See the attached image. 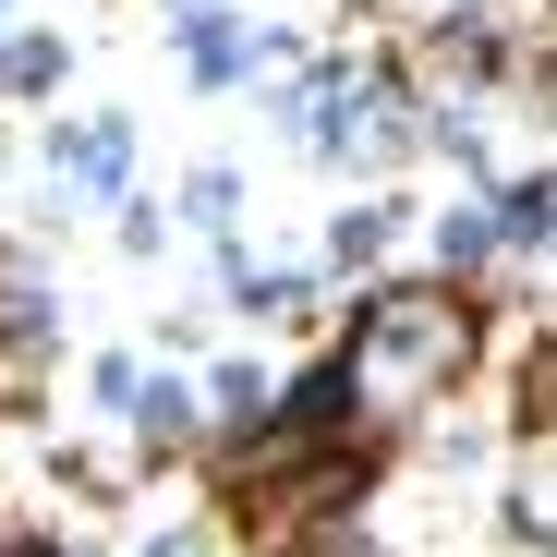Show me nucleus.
Returning <instances> with one entry per match:
<instances>
[{"label":"nucleus","mask_w":557,"mask_h":557,"mask_svg":"<svg viewBox=\"0 0 557 557\" xmlns=\"http://www.w3.org/2000/svg\"><path fill=\"white\" fill-rule=\"evenodd\" d=\"M170 13H195V0H170Z\"/></svg>","instance_id":"obj_11"},{"label":"nucleus","mask_w":557,"mask_h":557,"mask_svg":"<svg viewBox=\"0 0 557 557\" xmlns=\"http://www.w3.org/2000/svg\"><path fill=\"white\" fill-rule=\"evenodd\" d=\"M0 339H13V327H0Z\"/></svg>","instance_id":"obj_13"},{"label":"nucleus","mask_w":557,"mask_h":557,"mask_svg":"<svg viewBox=\"0 0 557 557\" xmlns=\"http://www.w3.org/2000/svg\"><path fill=\"white\" fill-rule=\"evenodd\" d=\"M497 219L485 207H436V278H497Z\"/></svg>","instance_id":"obj_6"},{"label":"nucleus","mask_w":557,"mask_h":557,"mask_svg":"<svg viewBox=\"0 0 557 557\" xmlns=\"http://www.w3.org/2000/svg\"><path fill=\"white\" fill-rule=\"evenodd\" d=\"M61 73H73L61 37H13V25H0V98H49Z\"/></svg>","instance_id":"obj_7"},{"label":"nucleus","mask_w":557,"mask_h":557,"mask_svg":"<svg viewBox=\"0 0 557 557\" xmlns=\"http://www.w3.org/2000/svg\"><path fill=\"white\" fill-rule=\"evenodd\" d=\"M0 25H13V0H0Z\"/></svg>","instance_id":"obj_12"},{"label":"nucleus","mask_w":557,"mask_h":557,"mask_svg":"<svg viewBox=\"0 0 557 557\" xmlns=\"http://www.w3.org/2000/svg\"><path fill=\"white\" fill-rule=\"evenodd\" d=\"M485 376V304L473 278H376L351 304V339H339V400L363 436L388 424H424L436 400H460Z\"/></svg>","instance_id":"obj_1"},{"label":"nucleus","mask_w":557,"mask_h":557,"mask_svg":"<svg viewBox=\"0 0 557 557\" xmlns=\"http://www.w3.org/2000/svg\"><path fill=\"white\" fill-rule=\"evenodd\" d=\"M497 521H509V533H521V545L545 557V533H557V521H545V436L521 448V473H509V497H497Z\"/></svg>","instance_id":"obj_9"},{"label":"nucleus","mask_w":557,"mask_h":557,"mask_svg":"<svg viewBox=\"0 0 557 557\" xmlns=\"http://www.w3.org/2000/svg\"><path fill=\"white\" fill-rule=\"evenodd\" d=\"M545 207H557V195H545V158L497 170V182H485V219H497V255H521V267H533V255H545Z\"/></svg>","instance_id":"obj_5"},{"label":"nucleus","mask_w":557,"mask_h":557,"mask_svg":"<svg viewBox=\"0 0 557 557\" xmlns=\"http://www.w3.org/2000/svg\"><path fill=\"white\" fill-rule=\"evenodd\" d=\"M170 25H182V73H195V98H231V85H255V73H267L255 25H231L219 0H195V13H170Z\"/></svg>","instance_id":"obj_4"},{"label":"nucleus","mask_w":557,"mask_h":557,"mask_svg":"<svg viewBox=\"0 0 557 557\" xmlns=\"http://www.w3.org/2000/svg\"><path fill=\"white\" fill-rule=\"evenodd\" d=\"M400 219H412V207H351V219L327 231V267H376V255L400 243Z\"/></svg>","instance_id":"obj_10"},{"label":"nucleus","mask_w":557,"mask_h":557,"mask_svg":"<svg viewBox=\"0 0 557 557\" xmlns=\"http://www.w3.org/2000/svg\"><path fill=\"white\" fill-rule=\"evenodd\" d=\"M182 231H207V243H219V231H243V170H219V158H207L195 182H182Z\"/></svg>","instance_id":"obj_8"},{"label":"nucleus","mask_w":557,"mask_h":557,"mask_svg":"<svg viewBox=\"0 0 557 557\" xmlns=\"http://www.w3.org/2000/svg\"><path fill=\"white\" fill-rule=\"evenodd\" d=\"M49 219H110V207H134V110H85V122H61L49 134Z\"/></svg>","instance_id":"obj_3"},{"label":"nucleus","mask_w":557,"mask_h":557,"mask_svg":"<svg viewBox=\"0 0 557 557\" xmlns=\"http://www.w3.org/2000/svg\"><path fill=\"white\" fill-rule=\"evenodd\" d=\"M85 400H98V424L110 436H134L146 460H182L195 448V376H170V363H134V351H110V363H85Z\"/></svg>","instance_id":"obj_2"}]
</instances>
